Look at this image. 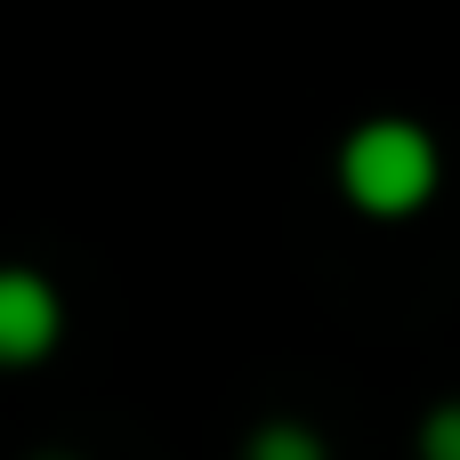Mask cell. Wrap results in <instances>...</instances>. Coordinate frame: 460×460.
I'll return each mask as SVG.
<instances>
[{"instance_id":"277c9868","label":"cell","mask_w":460,"mask_h":460,"mask_svg":"<svg viewBox=\"0 0 460 460\" xmlns=\"http://www.w3.org/2000/svg\"><path fill=\"white\" fill-rule=\"evenodd\" d=\"M251 453L259 460H323V437H307V429H259Z\"/></svg>"},{"instance_id":"7a4b0ae2","label":"cell","mask_w":460,"mask_h":460,"mask_svg":"<svg viewBox=\"0 0 460 460\" xmlns=\"http://www.w3.org/2000/svg\"><path fill=\"white\" fill-rule=\"evenodd\" d=\"M65 332V299L32 267H0V364H40Z\"/></svg>"},{"instance_id":"3957f363","label":"cell","mask_w":460,"mask_h":460,"mask_svg":"<svg viewBox=\"0 0 460 460\" xmlns=\"http://www.w3.org/2000/svg\"><path fill=\"white\" fill-rule=\"evenodd\" d=\"M420 453L429 460H460V396H445V404L420 420Z\"/></svg>"},{"instance_id":"6da1fadb","label":"cell","mask_w":460,"mask_h":460,"mask_svg":"<svg viewBox=\"0 0 460 460\" xmlns=\"http://www.w3.org/2000/svg\"><path fill=\"white\" fill-rule=\"evenodd\" d=\"M437 186H445V154L420 121L380 113V121H356L340 137V194L364 218H412L437 202Z\"/></svg>"}]
</instances>
